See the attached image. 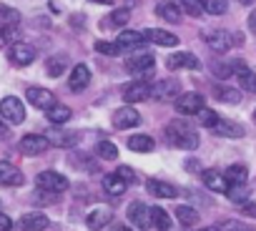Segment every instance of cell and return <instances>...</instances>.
Returning <instances> with one entry per match:
<instances>
[{"label": "cell", "instance_id": "b9f144b4", "mask_svg": "<svg viewBox=\"0 0 256 231\" xmlns=\"http://www.w3.org/2000/svg\"><path fill=\"white\" fill-rule=\"evenodd\" d=\"M181 10H184L186 16H191V18H198V16L204 13V8H201L198 0H181Z\"/></svg>", "mask_w": 256, "mask_h": 231}, {"label": "cell", "instance_id": "d6986e66", "mask_svg": "<svg viewBox=\"0 0 256 231\" xmlns=\"http://www.w3.org/2000/svg\"><path fill=\"white\" fill-rule=\"evenodd\" d=\"M204 186L208 191H214V194H228V188H231V184L226 181V176L221 171H216V168L204 171Z\"/></svg>", "mask_w": 256, "mask_h": 231}, {"label": "cell", "instance_id": "e575fe53", "mask_svg": "<svg viewBox=\"0 0 256 231\" xmlns=\"http://www.w3.org/2000/svg\"><path fill=\"white\" fill-rule=\"evenodd\" d=\"M201 3V8L208 13V16H224L226 13V0H198Z\"/></svg>", "mask_w": 256, "mask_h": 231}, {"label": "cell", "instance_id": "7a4b0ae2", "mask_svg": "<svg viewBox=\"0 0 256 231\" xmlns=\"http://www.w3.org/2000/svg\"><path fill=\"white\" fill-rule=\"evenodd\" d=\"M36 184H38L40 191H48V194H63L70 186L68 178L63 174H58V171H40L36 176Z\"/></svg>", "mask_w": 256, "mask_h": 231}, {"label": "cell", "instance_id": "d6a6232c", "mask_svg": "<svg viewBox=\"0 0 256 231\" xmlns=\"http://www.w3.org/2000/svg\"><path fill=\"white\" fill-rule=\"evenodd\" d=\"M18 23H20V13L16 8H8V6L0 8V26L3 28H18Z\"/></svg>", "mask_w": 256, "mask_h": 231}, {"label": "cell", "instance_id": "cb8c5ba5", "mask_svg": "<svg viewBox=\"0 0 256 231\" xmlns=\"http://www.w3.org/2000/svg\"><path fill=\"white\" fill-rule=\"evenodd\" d=\"M144 40H146V33L144 30H120L118 38H116V43L123 50L126 48H138V46H144Z\"/></svg>", "mask_w": 256, "mask_h": 231}, {"label": "cell", "instance_id": "74e56055", "mask_svg": "<svg viewBox=\"0 0 256 231\" xmlns=\"http://www.w3.org/2000/svg\"><path fill=\"white\" fill-rule=\"evenodd\" d=\"M226 196H228V201H234V204H246L248 196H251V191H248L246 186H231Z\"/></svg>", "mask_w": 256, "mask_h": 231}, {"label": "cell", "instance_id": "9f6ffc18", "mask_svg": "<svg viewBox=\"0 0 256 231\" xmlns=\"http://www.w3.org/2000/svg\"><path fill=\"white\" fill-rule=\"evenodd\" d=\"M0 211H3V201H0Z\"/></svg>", "mask_w": 256, "mask_h": 231}, {"label": "cell", "instance_id": "ba28073f", "mask_svg": "<svg viewBox=\"0 0 256 231\" xmlns=\"http://www.w3.org/2000/svg\"><path fill=\"white\" fill-rule=\"evenodd\" d=\"M48 148H50V141L40 134H28L20 138V154H26V156H40Z\"/></svg>", "mask_w": 256, "mask_h": 231}, {"label": "cell", "instance_id": "8d00e7d4", "mask_svg": "<svg viewBox=\"0 0 256 231\" xmlns=\"http://www.w3.org/2000/svg\"><path fill=\"white\" fill-rule=\"evenodd\" d=\"M96 154H98V158H103V161H116V158H118V148H116L110 141H100V144L96 146Z\"/></svg>", "mask_w": 256, "mask_h": 231}, {"label": "cell", "instance_id": "7402d4cb", "mask_svg": "<svg viewBox=\"0 0 256 231\" xmlns=\"http://www.w3.org/2000/svg\"><path fill=\"white\" fill-rule=\"evenodd\" d=\"M90 83V68L86 66V63H78L73 70H70V78H68V88L73 90V93H78V90H83L86 86Z\"/></svg>", "mask_w": 256, "mask_h": 231}, {"label": "cell", "instance_id": "c3c4849f", "mask_svg": "<svg viewBox=\"0 0 256 231\" xmlns=\"http://www.w3.org/2000/svg\"><path fill=\"white\" fill-rule=\"evenodd\" d=\"M103 231H131V228L123 226V224H110V226H106Z\"/></svg>", "mask_w": 256, "mask_h": 231}, {"label": "cell", "instance_id": "ac0fdd59", "mask_svg": "<svg viewBox=\"0 0 256 231\" xmlns=\"http://www.w3.org/2000/svg\"><path fill=\"white\" fill-rule=\"evenodd\" d=\"M48 216L43 211H30L18 221V231H46L48 228Z\"/></svg>", "mask_w": 256, "mask_h": 231}, {"label": "cell", "instance_id": "7dc6e473", "mask_svg": "<svg viewBox=\"0 0 256 231\" xmlns=\"http://www.w3.org/2000/svg\"><path fill=\"white\" fill-rule=\"evenodd\" d=\"M10 228H13V218L0 211V231H10Z\"/></svg>", "mask_w": 256, "mask_h": 231}, {"label": "cell", "instance_id": "ab89813d", "mask_svg": "<svg viewBox=\"0 0 256 231\" xmlns=\"http://www.w3.org/2000/svg\"><path fill=\"white\" fill-rule=\"evenodd\" d=\"M96 50H98L100 56H110V58L123 53V48H120L118 43H108V40H98V43H96Z\"/></svg>", "mask_w": 256, "mask_h": 231}, {"label": "cell", "instance_id": "f907efd6", "mask_svg": "<svg viewBox=\"0 0 256 231\" xmlns=\"http://www.w3.org/2000/svg\"><path fill=\"white\" fill-rule=\"evenodd\" d=\"M10 136V131H8V126L3 124V121H0V138H8Z\"/></svg>", "mask_w": 256, "mask_h": 231}, {"label": "cell", "instance_id": "681fc988", "mask_svg": "<svg viewBox=\"0 0 256 231\" xmlns=\"http://www.w3.org/2000/svg\"><path fill=\"white\" fill-rule=\"evenodd\" d=\"M248 30H251V33L256 36V10H254V13L248 16Z\"/></svg>", "mask_w": 256, "mask_h": 231}, {"label": "cell", "instance_id": "bcb514c9", "mask_svg": "<svg viewBox=\"0 0 256 231\" xmlns=\"http://www.w3.org/2000/svg\"><path fill=\"white\" fill-rule=\"evenodd\" d=\"M241 214H244V216H248V218H256V204H251V201L241 204Z\"/></svg>", "mask_w": 256, "mask_h": 231}, {"label": "cell", "instance_id": "f546056e", "mask_svg": "<svg viewBox=\"0 0 256 231\" xmlns=\"http://www.w3.org/2000/svg\"><path fill=\"white\" fill-rule=\"evenodd\" d=\"M128 20H131V13H128L126 8H118V10H113L106 20H100V26H103V28H123Z\"/></svg>", "mask_w": 256, "mask_h": 231}, {"label": "cell", "instance_id": "5bb4252c", "mask_svg": "<svg viewBox=\"0 0 256 231\" xmlns=\"http://www.w3.org/2000/svg\"><path fill=\"white\" fill-rule=\"evenodd\" d=\"M146 98H151V86L146 80H134V83H128L123 88V100L126 103H141Z\"/></svg>", "mask_w": 256, "mask_h": 231}, {"label": "cell", "instance_id": "1f68e13d", "mask_svg": "<svg viewBox=\"0 0 256 231\" xmlns=\"http://www.w3.org/2000/svg\"><path fill=\"white\" fill-rule=\"evenodd\" d=\"M176 218L181 221V226H196L198 224V211L194 208V206H178L176 208Z\"/></svg>", "mask_w": 256, "mask_h": 231}, {"label": "cell", "instance_id": "8992f818", "mask_svg": "<svg viewBox=\"0 0 256 231\" xmlns=\"http://www.w3.org/2000/svg\"><path fill=\"white\" fill-rule=\"evenodd\" d=\"M113 126L118 128V131H126V128H134V126H138L141 124V113L136 110V108H131V106H123V108H118L116 113H113Z\"/></svg>", "mask_w": 256, "mask_h": 231}, {"label": "cell", "instance_id": "277c9868", "mask_svg": "<svg viewBox=\"0 0 256 231\" xmlns=\"http://www.w3.org/2000/svg\"><path fill=\"white\" fill-rule=\"evenodd\" d=\"M0 116L8 121V124H23L26 121V106L20 98L16 96H8L0 100Z\"/></svg>", "mask_w": 256, "mask_h": 231}, {"label": "cell", "instance_id": "f6af8a7d", "mask_svg": "<svg viewBox=\"0 0 256 231\" xmlns=\"http://www.w3.org/2000/svg\"><path fill=\"white\" fill-rule=\"evenodd\" d=\"M116 174H118V176H120V178H123V181H126L128 186H131V184H136V181H138V178H136V174H134L131 168H128V166H120V168H118Z\"/></svg>", "mask_w": 256, "mask_h": 231}, {"label": "cell", "instance_id": "11a10c76", "mask_svg": "<svg viewBox=\"0 0 256 231\" xmlns=\"http://www.w3.org/2000/svg\"><path fill=\"white\" fill-rule=\"evenodd\" d=\"M6 46V38H3V33H0V48H3Z\"/></svg>", "mask_w": 256, "mask_h": 231}, {"label": "cell", "instance_id": "83f0119b", "mask_svg": "<svg viewBox=\"0 0 256 231\" xmlns=\"http://www.w3.org/2000/svg\"><path fill=\"white\" fill-rule=\"evenodd\" d=\"M214 134H218V136H226V138H241L244 136V126H238V124H234V121H218L216 126H214Z\"/></svg>", "mask_w": 256, "mask_h": 231}, {"label": "cell", "instance_id": "680465c9", "mask_svg": "<svg viewBox=\"0 0 256 231\" xmlns=\"http://www.w3.org/2000/svg\"><path fill=\"white\" fill-rule=\"evenodd\" d=\"M248 231H251V228H248Z\"/></svg>", "mask_w": 256, "mask_h": 231}, {"label": "cell", "instance_id": "ee69618b", "mask_svg": "<svg viewBox=\"0 0 256 231\" xmlns=\"http://www.w3.org/2000/svg\"><path fill=\"white\" fill-rule=\"evenodd\" d=\"M218 231H248L241 221H234V218H226L218 224Z\"/></svg>", "mask_w": 256, "mask_h": 231}, {"label": "cell", "instance_id": "d590c367", "mask_svg": "<svg viewBox=\"0 0 256 231\" xmlns=\"http://www.w3.org/2000/svg\"><path fill=\"white\" fill-rule=\"evenodd\" d=\"M66 66H68V58H66V56H53V58L48 60V76H50V78L63 76Z\"/></svg>", "mask_w": 256, "mask_h": 231}, {"label": "cell", "instance_id": "2e32d148", "mask_svg": "<svg viewBox=\"0 0 256 231\" xmlns=\"http://www.w3.org/2000/svg\"><path fill=\"white\" fill-rule=\"evenodd\" d=\"M46 138L56 148H76L80 144V134L78 131H48Z\"/></svg>", "mask_w": 256, "mask_h": 231}, {"label": "cell", "instance_id": "db71d44e", "mask_svg": "<svg viewBox=\"0 0 256 231\" xmlns=\"http://www.w3.org/2000/svg\"><path fill=\"white\" fill-rule=\"evenodd\" d=\"M238 3H241V6H251V3H254V0H238Z\"/></svg>", "mask_w": 256, "mask_h": 231}, {"label": "cell", "instance_id": "d4e9b609", "mask_svg": "<svg viewBox=\"0 0 256 231\" xmlns=\"http://www.w3.org/2000/svg\"><path fill=\"white\" fill-rule=\"evenodd\" d=\"M128 148L136 151V154H151L156 148V141L151 136H146V134H136V136L128 138Z\"/></svg>", "mask_w": 256, "mask_h": 231}, {"label": "cell", "instance_id": "52a82bcc", "mask_svg": "<svg viewBox=\"0 0 256 231\" xmlns=\"http://www.w3.org/2000/svg\"><path fill=\"white\" fill-rule=\"evenodd\" d=\"M178 96H181V83L176 78H164L156 86H151V98H156V100H171Z\"/></svg>", "mask_w": 256, "mask_h": 231}, {"label": "cell", "instance_id": "484cf974", "mask_svg": "<svg viewBox=\"0 0 256 231\" xmlns=\"http://www.w3.org/2000/svg\"><path fill=\"white\" fill-rule=\"evenodd\" d=\"M126 188H128V184H126L118 174L103 176V191H106L108 196H120V194H126Z\"/></svg>", "mask_w": 256, "mask_h": 231}, {"label": "cell", "instance_id": "836d02e7", "mask_svg": "<svg viewBox=\"0 0 256 231\" xmlns=\"http://www.w3.org/2000/svg\"><path fill=\"white\" fill-rule=\"evenodd\" d=\"M214 96L218 100H224V103H238L241 100V93L236 88H228V86H216L214 88Z\"/></svg>", "mask_w": 256, "mask_h": 231}, {"label": "cell", "instance_id": "816d5d0a", "mask_svg": "<svg viewBox=\"0 0 256 231\" xmlns=\"http://www.w3.org/2000/svg\"><path fill=\"white\" fill-rule=\"evenodd\" d=\"M90 3H98V6H113V0H90Z\"/></svg>", "mask_w": 256, "mask_h": 231}, {"label": "cell", "instance_id": "8fae6325", "mask_svg": "<svg viewBox=\"0 0 256 231\" xmlns=\"http://www.w3.org/2000/svg\"><path fill=\"white\" fill-rule=\"evenodd\" d=\"M166 66L171 68V70H196V68H201V60L194 56V53H171L168 58H166Z\"/></svg>", "mask_w": 256, "mask_h": 231}, {"label": "cell", "instance_id": "44dd1931", "mask_svg": "<svg viewBox=\"0 0 256 231\" xmlns=\"http://www.w3.org/2000/svg\"><path fill=\"white\" fill-rule=\"evenodd\" d=\"M156 13L168 20V23H178L184 18V10H181V0H161V3L156 6Z\"/></svg>", "mask_w": 256, "mask_h": 231}, {"label": "cell", "instance_id": "60d3db41", "mask_svg": "<svg viewBox=\"0 0 256 231\" xmlns=\"http://www.w3.org/2000/svg\"><path fill=\"white\" fill-rule=\"evenodd\" d=\"M198 118H201V124H204L206 128H211V131H214V126L221 121V118H218V113H216V110H211V108H204V110L198 113Z\"/></svg>", "mask_w": 256, "mask_h": 231}, {"label": "cell", "instance_id": "9c48e42d", "mask_svg": "<svg viewBox=\"0 0 256 231\" xmlns=\"http://www.w3.org/2000/svg\"><path fill=\"white\" fill-rule=\"evenodd\" d=\"M36 48L33 46H28V43H13L10 46V50H8V58H10V63L13 66H30L33 60H36Z\"/></svg>", "mask_w": 256, "mask_h": 231}, {"label": "cell", "instance_id": "f35d334b", "mask_svg": "<svg viewBox=\"0 0 256 231\" xmlns=\"http://www.w3.org/2000/svg\"><path fill=\"white\" fill-rule=\"evenodd\" d=\"M238 83H241V88H244V90L256 93V73H254L251 68H246L244 73H238Z\"/></svg>", "mask_w": 256, "mask_h": 231}, {"label": "cell", "instance_id": "4fadbf2b", "mask_svg": "<svg viewBox=\"0 0 256 231\" xmlns=\"http://www.w3.org/2000/svg\"><path fill=\"white\" fill-rule=\"evenodd\" d=\"M110 221H113V211L106 206H98V208L88 211V216H86V226L90 231H103L106 226H110Z\"/></svg>", "mask_w": 256, "mask_h": 231}, {"label": "cell", "instance_id": "9a60e30c", "mask_svg": "<svg viewBox=\"0 0 256 231\" xmlns=\"http://www.w3.org/2000/svg\"><path fill=\"white\" fill-rule=\"evenodd\" d=\"M128 218H131V224L138 226V228H151V208L144 201H134L128 206Z\"/></svg>", "mask_w": 256, "mask_h": 231}, {"label": "cell", "instance_id": "f1b7e54d", "mask_svg": "<svg viewBox=\"0 0 256 231\" xmlns=\"http://www.w3.org/2000/svg\"><path fill=\"white\" fill-rule=\"evenodd\" d=\"M46 116H48V121H50L53 126H63L66 121H70V108L63 106V103H56L53 108L46 110Z\"/></svg>", "mask_w": 256, "mask_h": 231}, {"label": "cell", "instance_id": "4316f807", "mask_svg": "<svg viewBox=\"0 0 256 231\" xmlns=\"http://www.w3.org/2000/svg\"><path fill=\"white\" fill-rule=\"evenodd\" d=\"M224 176H226V181H228L231 186H246L248 168H246V166H241V164H234V166H228V168L224 171Z\"/></svg>", "mask_w": 256, "mask_h": 231}, {"label": "cell", "instance_id": "5b68a950", "mask_svg": "<svg viewBox=\"0 0 256 231\" xmlns=\"http://www.w3.org/2000/svg\"><path fill=\"white\" fill-rule=\"evenodd\" d=\"M154 63L156 60H154L151 53H138V56L126 60V70L131 73V76H141V80H144V76H151L154 73Z\"/></svg>", "mask_w": 256, "mask_h": 231}, {"label": "cell", "instance_id": "4dcf8cb0", "mask_svg": "<svg viewBox=\"0 0 256 231\" xmlns=\"http://www.w3.org/2000/svg\"><path fill=\"white\" fill-rule=\"evenodd\" d=\"M151 226L158 228V231H168V228H171V216H168V211H164L161 206H154V208H151Z\"/></svg>", "mask_w": 256, "mask_h": 231}, {"label": "cell", "instance_id": "e0dca14e", "mask_svg": "<svg viewBox=\"0 0 256 231\" xmlns=\"http://www.w3.org/2000/svg\"><path fill=\"white\" fill-rule=\"evenodd\" d=\"M26 176L18 166H13L10 161H0V186H23Z\"/></svg>", "mask_w": 256, "mask_h": 231}, {"label": "cell", "instance_id": "6f0895ef", "mask_svg": "<svg viewBox=\"0 0 256 231\" xmlns=\"http://www.w3.org/2000/svg\"><path fill=\"white\" fill-rule=\"evenodd\" d=\"M254 121H256V110H254Z\"/></svg>", "mask_w": 256, "mask_h": 231}, {"label": "cell", "instance_id": "3957f363", "mask_svg": "<svg viewBox=\"0 0 256 231\" xmlns=\"http://www.w3.org/2000/svg\"><path fill=\"white\" fill-rule=\"evenodd\" d=\"M204 108H206L204 96L196 93V90L181 93V96L176 98V113H181V116H198Z\"/></svg>", "mask_w": 256, "mask_h": 231}, {"label": "cell", "instance_id": "7bdbcfd3", "mask_svg": "<svg viewBox=\"0 0 256 231\" xmlns=\"http://www.w3.org/2000/svg\"><path fill=\"white\" fill-rule=\"evenodd\" d=\"M211 70H214V76L216 78H228V76H234V68H231V63H211Z\"/></svg>", "mask_w": 256, "mask_h": 231}, {"label": "cell", "instance_id": "30bf717a", "mask_svg": "<svg viewBox=\"0 0 256 231\" xmlns=\"http://www.w3.org/2000/svg\"><path fill=\"white\" fill-rule=\"evenodd\" d=\"M204 43H206L211 50H216V53H226V50L234 46L231 36H228L226 30H221V28H216V30H206V33H204Z\"/></svg>", "mask_w": 256, "mask_h": 231}, {"label": "cell", "instance_id": "ffe728a7", "mask_svg": "<svg viewBox=\"0 0 256 231\" xmlns=\"http://www.w3.org/2000/svg\"><path fill=\"white\" fill-rule=\"evenodd\" d=\"M146 188H148V194L156 196V198H178V194H181L174 184L158 181V178H148V181H146Z\"/></svg>", "mask_w": 256, "mask_h": 231}, {"label": "cell", "instance_id": "603a6c76", "mask_svg": "<svg viewBox=\"0 0 256 231\" xmlns=\"http://www.w3.org/2000/svg\"><path fill=\"white\" fill-rule=\"evenodd\" d=\"M144 33H146V40H151V43H156V46H164V48H174V46H178V38H176L174 33H168V30L148 28V30H144Z\"/></svg>", "mask_w": 256, "mask_h": 231}, {"label": "cell", "instance_id": "6da1fadb", "mask_svg": "<svg viewBox=\"0 0 256 231\" xmlns=\"http://www.w3.org/2000/svg\"><path fill=\"white\" fill-rule=\"evenodd\" d=\"M166 141H168L171 146L181 148V151H196V148H198V136H196V131H194L188 124H184V121H171V124L166 126Z\"/></svg>", "mask_w": 256, "mask_h": 231}, {"label": "cell", "instance_id": "7c38bea8", "mask_svg": "<svg viewBox=\"0 0 256 231\" xmlns=\"http://www.w3.org/2000/svg\"><path fill=\"white\" fill-rule=\"evenodd\" d=\"M26 98L30 100V106H36L40 110H48V108L56 106V96L50 90H46V88H38V86H30L26 90Z\"/></svg>", "mask_w": 256, "mask_h": 231}, {"label": "cell", "instance_id": "f5cc1de1", "mask_svg": "<svg viewBox=\"0 0 256 231\" xmlns=\"http://www.w3.org/2000/svg\"><path fill=\"white\" fill-rule=\"evenodd\" d=\"M201 231H218V226H206V228H201Z\"/></svg>", "mask_w": 256, "mask_h": 231}]
</instances>
